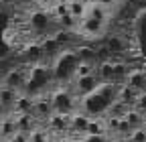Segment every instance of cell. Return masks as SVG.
I'll list each match as a JSON object with an SVG mask.
<instances>
[{
	"label": "cell",
	"instance_id": "6da1fadb",
	"mask_svg": "<svg viewBox=\"0 0 146 142\" xmlns=\"http://www.w3.org/2000/svg\"><path fill=\"white\" fill-rule=\"evenodd\" d=\"M79 100L73 96L71 87L65 83V85H59L51 90V104H53V110L59 112V114H67V116H73L77 112V104Z\"/></svg>",
	"mask_w": 146,
	"mask_h": 142
},
{
	"label": "cell",
	"instance_id": "7a4b0ae2",
	"mask_svg": "<svg viewBox=\"0 0 146 142\" xmlns=\"http://www.w3.org/2000/svg\"><path fill=\"white\" fill-rule=\"evenodd\" d=\"M31 67L33 65H12L6 73L0 77L2 79L4 87H10V90L23 94L27 90V83H29V75H31Z\"/></svg>",
	"mask_w": 146,
	"mask_h": 142
},
{
	"label": "cell",
	"instance_id": "3957f363",
	"mask_svg": "<svg viewBox=\"0 0 146 142\" xmlns=\"http://www.w3.org/2000/svg\"><path fill=\"white\" fill-rule=\"evenodd\" d=\"M45 128L49 130L51 136H57V138L63 140V136L67 138L69 128H71V116H67V114H59V112H53L51 118L45 122Z\"/></svg>",
	"mask_w": 146,
	"mask_h": 142
},
{
	"label": "cell",
	"instance_id": "277c9868",
	"mask_svg": "<svg viewBox=\"0 0 146 142\" xmlns=\"http://www.w3.org/2000/svg\"><path fill=\"white\" fill-rule=\"evenodd\" d=\"M106 27H108L106 23H100L96 19H91V16H85V19H81L77 23L75 33L79 37H83V39H98V37H102L106 33Z\"/></svg>",
	"mask_w": 146,
	"mask_h": 142
},
{
	"label": "cell",
	"instance_id": "5b68a950",
	"mask_svg": "<svg viewBox=\"0 0 146 142\" xmlns=\"http://www.w3.org/2000/svg\"><path fill=\"white\" fill-rule=\"evenodd\" d=\"M14 122H16V130L25 134H31L36 126H43L33 114H14Z\"/></svg>",
	"mask_w": 146,
	"mask_h": 142
},
{
	"label": "cell",
	"instance_id": "8992f818",
	"mask_svg": "<svg viewBox=\"0 0 146 142\" xmlns=\"http://www.w3.org/2000/svg\"><path fill=\"white\" fill-rule=\"evenodd\" d=\"M124 85H128V87L134 90L136 94H144V92H146V73H144V71H140V69L130 71V75H128V79H126Z\"/></svg>",
	"mask_w": 146,
	"mask_h": 142
},
{
	"label": "cell",
	"instance_id": "52a82bcc",
	"mask_svg": "<svg viewBox=\"0 0 146 142\" xmlns=\"http://www.w3.org/2000/svg\"><path fill=\"white\" fill-rule=\"evenodd\" d=\"M33 110H35V98L31 94H27V92L18 94L12 114H33Z\"/></svg>",
	"mask_w": 146,
	"mask_h": 142
},
{
	"label": "cell",
	"instance_id": "ba28073f",
	"mask_svg": "<svg viewBox=\"0 0 146 142\" xmlns=\"http://www.w3.org/2000/svg\"><path fill=\"white\" fill-rule=\"evenodd\" d=\"M106 47L110 49L112 57H114V55H122V53L128 49V41L122 37V35H112V37L106 41Z\"/></svg>",
	"mask_w": 146,
	"mask_h": 142
},
{
	"label": "cell",
	"instance_id": "9c48e42d",
	"mask_svg": "<svg viewBox=\"0 0 146 142\" xmlns=\"http://www.w3.org/2000/svg\"><path fill=\"white\" fill-rule=\"evenodd\" d=\"M16 98H18V92L10 90V87H4V85L0 87V104H2L8 112H12V110H14Z\"/></svg>",
	"mask_w": 146,
	"mask_h": 142
},
{
	"label": "cell",
	"instance_id": "30bf717a",
	"mask_svg": "<svg viewBox=\"0 0 146 142\" xmlns=\"http://www.w3.org/2000/svg\"><path fill=\"white\" fill-rule=\"evenodd\" d=\"M16 122H14V114H8L6 118L0 120V134H2V138H14L16 134Z\"/></svg>",
	"mask_w": 146,
	"mask_h": 142
},
{
	"label": "cell",
	"instance_id": "8fae6325",
	"mask_svg": "<svg viewBox=\"0 0 146 142\" xmlns=\"http://www.w3.org/2000/svg\"><path fill=\"white\" fill-rule=\"evenodd\" d=\"M87 16H91V19H96L100 23H106L108 25V19H110V10L98 2H91L89 8H87Z\"/></svg>",
	"mask_w": 146,
	"mask_h": 142
},
{
	"label": "cell",
	"instance_id": "7c38bea8",
	"mask_svg": "<svg viewBox=\"0 0 146 142\" xmlns=\"http://www.w3.org/2000/svg\"><path fill=\"white\" fill-rule=\"evenodd\" d=\"M67 8H69V14L73 16V19L81 21V19H85V16H87V8H89V4H85V2H77V0H67Z\"/></svg>",
	"mask_w": 146,
	"mask_h": 142
},
{
	"label": "cell",
	"instance_id": "4fadbf2b",
	"mask_svg": "<svg viewBox=\"0 0 146 142\" xmlns=\"http://www.w3.org/2000/svg\"><path fill=\"white\" fill-rule=\"evenodd\" d=\"M87 136H108L106 120L104 118H91L87 126Z\"/></svg>",
	"mask_w": 146,
	"mask_h": 142
},
{
	"label": "cell",
	"instance_id": "5bb4252c",
	"mask_svg": "<svg viewBox=\"0 0 146 142\" xmlns=\"http://www.w3.org/2000/svg\"><path fill=\"white\" fill-rule=\"evenodd\" d=\"M124 120L130 124V128H132V130H138V128H142V126H144V114H140V112H138V110H134V108H130V110L126 112Z\"/></svg>",
	"mask_w": 146,
	"mask_h": 142
},
{
	"label": "cell",
	"instance_id": "9a60e30c",
	"mask_svg": "<svg viewBox=\"0 0 146 142\" xmlns=\"http://www.w3.org/2000/svg\"><path fill=\"white\" fill-rule=\"evenodd\" d=\"M29 138H31V142H47V140H49V130H47L45 126H36V128L29 134Z\"/></svg>",
	"mask_w": 146,
	"mask_h": 142
},
{
	"label": "cell",
	"instance_id": "2e32d148",
	"mask_svg": "<svg viewBox=\"0 0 146 142\" xmlns=\"http://www.w3.org/2000/svg\"><path fill=\"white\" fill-rule=\"evenodd\" d=\"M94 73H96L94 63H81L79 61V65L75 69V77H87V75H94ZM75 77H73V79H75Z\"/></svg>",
	"mask_w": 146,
	"mask_h": 142
},
{
	"label": "cell",
	"instance_id": "e0dca14e",
	"mask_svg": "<svg viewBox=\"0 0 146 142\" xmlns=\"http://www.w3.org/2000/svg\"><path fill=\"white\" fill-rule=\"evenodd\" d=\"M128 142H146V130L144 128L132 130L130 136H128Z\"/></svg>",
	"mask_w": 146,
	"mask_h": 142
},
{
	"label": "cell",
	"instance_id": "ac0fdd59",
	"mask_svg": "<svg viewBox=\"0 0 146 142\" xmlns=\"http://www.w3.org/2000/svg\"><path fill=\"white\" fill-rule=\"evenodd\" d=\"M59 2H61V0H36L35 4L39 6L41 10H47V12H51V10H53L55 6H57Z\"/></svg>",
	"mask_w": 146,
	"mask_h": 142
},
{
	"label": "cell",
	"instance_id": "d6986e66",
	"mask_svg": "<svg viewBox=\"0 0 146 142\" xmlns=\"http://www.w3.org/2000/svg\"><path fill=\"white\" fill-rule=\"evenodd\" d=\"M134 110H138L140 114L146 116V92L138 96V100H136V104H134Z\"/></svg>",
	"mask_w": 146,
	"mask_h": 142
},
{
	"label": "cell",
	"instance_id": "ffe728a7",
	"mask_svg": "<svg viewBox=\"0 0 146 142\" xmlns=\"http://www.w3.org/2000/svg\"><path fill=\"white\" fill-rule=\"evenodd\" d=\"M94 2H98V4H102V6H106L108 10H112V8H116V6H120V4H122L120 0H94Z\"/></svg>",
	"mask_w": 146,
	"mask_h": 142
},
{
	"label": "cell",
	"instance_id": "44dd1931",
	"mask_svg": "<svg viewBox=\"0 0 146 142\" xmlns=\"http://www.w3.org/2000/svg\"><path fill=\"white\" fill-rule=\"evenodd\" d=\"M12 142H31V138H29V134H25V132H16L14 138H12Z\"/></svg>",
	"mask_w": 146,
	"mask_h": 142
},
{
	"label": "cell",
	"instance_id": "7402d4cb",
	"mask_svg": "<svg viewBox=\"0 0 146 142\" xmlns=\"http://www.w3.org/2000/svg\"><path fill=\"white\" fill-rule=\"evenodd\" d=\"M8 114H12V112H8V110L4 108V106H2V104H0V120H2V118H6Z\"/></svg>",
	"mask_w": 146,
	"mask_h": 142
},
{
	"label": "cell",
	"instance_id": "603a6c76",
	"mask_svg": "<svg viewBox=\"0 0 146 142\" xmlns=\"http://www.w3.org/2000/svg\"><path fill=\"white\" fill-rule=\"evenodd\" d=\"M47 142H63V140L57 138V136H51V134H49V140H47Z\"/></svg>",
	"mask_w": 146,
	"mask_h": 142
},
{
	"label": "cell",
	"instance_id": "cb8c5ba5",
	"mask_svg": "<svg viewBox=\"0 0 146 142\" xmlns=\"http://www.w3.org/2000/svg\"><path fill=\"white\" fill-rule=\"evenodd\" d=\"M77 2H85V4H91L94 0H77Z\"/></svg>",
	"mask_w": 146,
	"mask_h": 142
},
{
	"label": "cell",
	"instance_id": "d4e9b609",
	"mask_svg": "<svg viewBox=\"0 0 146 142\" xmlns=\"http://www.w3.org/2000/svg\"><path fill=\"white\" fill-rule=\"evenodd\" d=\"M142 128H144V130H146V116H144V126H142Z\"/></svg>",
	"mask_w": 146,
	"mask_h": 142
},
{
	"label": "cell",
	"instance_id": "484cf974",
	"mask_svg": "<svg viewBox=\"0 0 146 142\" xmlns=\"http://www.w3.org/2000/svg\"><path fill=\"white\" fill-rule=\"evenodd\" d=\"M61 2H67V0H61Z\"/></svg>",
	"mask_w": 146,
	"mask_h": 142
},
{
	"label": "cell",
	"instance_id": "4316f807",
	"mask_svg": "<svg viewBox=\"0 0 146 142\" xmlns=\"http://www.w3.org/2000/svg\"><path fill=\"white\" fill-rule=\"evenodd\" d=\"M120 2H124V0H120Z\"/></svg>",
	"mask_w": 146,
	"mask_h": 142
},
{
	"label": "cell",
	"instance_id": "83f0119b",
	"mask_svg": "<svg viewBox=\"0 0 146 142\" xmlns=\"http://www.w3.org/2000/svg\"><path fill=\"white\" fill-rule=\"evenodd\" d=\"M33 2H36V0H33Z\"/></svg>",
	"mask_w": 146,
	"mask_h": 142
}]
</instances>
